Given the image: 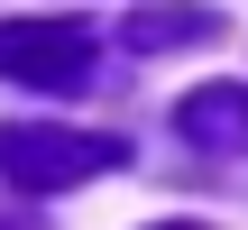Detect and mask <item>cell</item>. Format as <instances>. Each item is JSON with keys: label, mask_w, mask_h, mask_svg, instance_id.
Here are the masks:
<instances>
[{"label": "cell", "mask_w": 248, "mask_h": 230, "mask_svg": "<svg viewBox=\"0 0 248 230\" xmlns=\"http://www.w3.org/2000/svg\"><path fill=\"white\" fill-rule=\"evenodd\" d=\"M110 166H129V138H110V129H37V120L0 129V184H18V194H64Z\"/></svg>", "instance_id": "1"}, {"label": "cell", "mask_w": 248, "mask_h": 230, "mask_svg": "<svg viewBox=\"0 0 248 230\" xmlns=\"http://www.w3.org/2000/svg\"><path fill=\"white\" fill-rule=\"evenodd\" d=\"M0 230H37V212H9V221H0Z\"/></svg>", "instance_id": "5"}, {"label": "cell", "mask_w": 248, "mask_h": 230, "mask_svg": "<svg viewBox=\"0 0 248 230\" xmlns=\"http://www.w3.org/2000/svg\"><path fill=\"white\" fill-rule=\"evenodd\" d=\"M120 37H129L138 55H166V46H212V37H221V9H202V0H156V9H129V18H120Z\"/></svg>", "instance_id": "4"}, {"label": "cell", "mask_w": 248, "mask_h": 230, "mask_svg": "<svg viewBox=\"0 0 248 230\" xmlns=\"http://www.w3.org/2000/svg\"><path fill=\"white\" fill-rule=\"evenodd\" d=\"M0 74L28 83V92H92L101 37L83 18H0Z\"/></svg>", "instance_id": "2"}, {"label": "cell", "mask_w": 248, "mask_h": 230, "mask_svg": "<svg viewBox=\"0 0 248 230\" xmlns=\"http://www.w3.org/2000/svg\"><path fill=\"white\" fill-rule=\"evenodd\" d=\"M175 138L193 157H248V83H193L175 101Z\"/></svg>", "instance_id": "3"}, {"label": "cell", "mask_w": 248, "mask_h": 230, "mask_svg": "<svg viewBox=\"0 0 248 230\" xmlns=\"http://www.w3.org/2000/svg\"><path fill=\"white\" fill-rule=\"evenodd\" d=\"M156 230H212V221H156Z\"/></svg>", "instance_id": "6"}]
</instances>
